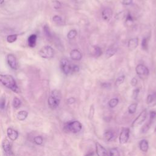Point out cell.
<instances>
[{"mask_svg": "<svg viewBox=\"0 0 156 156\" xmlns=\"http://www.w3.org/2000/svg\"><path fill=\"white\" fill-rule=\"evenodd\" d=\"M129 133H130V129L129 128L124 127L122 129L119 137V141L121 144L123 145L127 143L129 138Z\"/></svg>", "mask_w": 156, "mask_h": 156, "instance_id": "52a82bcc", "label": "cell"}, {"mask_svg": "<svg viewBox=\"0 0 156 156\" xmlns=\"http://www.w3.org/2000/svg\"><path fill=\"white\" fill-rule=\"evenodd\" d=\"M78 32L76 29H71V31H69V32L67 34V38L70 40H72V39H75L76 37Z\"/></svg>", "mask_w": 156, "mask_h": 156, "instance_id": "603a6c76", "label": "cell"}, {"mask_svg": "<svg viewBox=\"0 0 156 156\" xmlns=\"http://www.w3.org/2000/svg\"><path fill=\"white\" fill-rule=\"evenodd\" d=\"M156 117V112L155 111H151L149 112V120L153 121L154 119Z\"/></svg>", "mask_w": 156, "mask_h": 156, "instance_id": "60d3db41", "label": "cell"}, {"mask_svg": "<svg viewBox=\"0 0 156 156\" xmlns=\"http://www.w3.org/2000/svg\"><path fill=\"white\" fill-rule=\"evenodd\" d=\"M110 156H120L119 151L117 148H112L110 150Z\"/></svg>", "mask_w": 156, "mask_h": 156, "instance_id": "f546056e", "label": "cell"}, {"mask_svg": "<svg viewBox=\"0 0 156 156\" xmlns=\"http://www.w3.org/2000/svg\"><path fill=\"white\" fill-rule=\"evenodd\" d=\"M155 97L154 96V94H149L148 96L147 99H146V102L147 104H151L154 101V100H155Z\"/></svg>", "mask_w": 156, "mask_h": 156, "instance_id": "e575fe53", "label": "cell"}, {"mask_svg": "<svg viewBox=\"0 0 156 156\" xmlns=\"http://www.w3.org/2000/svg\"><path fill=\"white\" fill-rule=\"evenodd\" d=\"M2 147L5 153L8 155H10L12 154V148L10 141L7 139L3 140L2 143Z\"/></svg>", "mask_w": 156, "mask_h": 156, "instance_id": "4fadbf2b", "label": "cell"}, {"mask_svg": "<svg viewBox=\"0 0 156 156\" xmlns=\"http://www.w3.org/2000/svg\"><path fill=\"white\" fill-rule=\"evenodd\" d=\"M154 132H155V133L156 134V127H155V130H154Z\"/></svg>", "mask_w": 156, "mask_h": 156, "instance_id": "c3c4849f", "label": "cell"}, {"mask_svg": "<svg viewBox=\"0 0 156 156\" xmlns=\"http://www.w3.org/2000/svg\"><path fill=\"white\" fill-rule=\"evenodd\" d=\"M148 41H149V37H145L142 40L141 46L143 50L148 51Z\"/></svg>", "mask_w": 156, "mask_h": 156, "instance_id": "44dd1931", "label": "cell"}, {"mask_svg": "<svg viewBox=\"0 0 156 156\" xmlns=\"http://www.w3.org/2000/svg\"><path fill=\"white\" fill-rule=\"evenodd\" d=\"M4 3V0H0V5L3 4Z\"/></svg>", "mask_w": 156, "mask_h": 156, "instance_id": "7dc6e473", "label": "cell"}, {"mask_svg": "<svg viewBox=\"0 0 156 156\" xmlns=\"http://www.w3.org/2000/svg\"><path fill=\"white\" fill-rule=\"evenodd\" d=\"M7 136L10 138V139L12 141H15L17 139L18 137V133L17 130H14L13 129L9 128L7 129Z\"/></svg>", "mask_w": 156, "mask_h": 156, "instance_id": "9a60e30c", "label": "cell"}, {"mask_svg": "<svg viewBox=\"0 0 156 156\" xmlns=\"http://www.w3.org/2000/svg\"><path fill=\"white\" fill-rule=\"evenodd\" d=\"M133 21H134V18L131 15V14L130 13L127 14L126 15V23H128V22L132 23Z\"/></svg>", "mask_w": 156, "mask_h": 156, "instance_id": "f35d334b", "label": "cell"}, {"mask_svg": "<svg viewBox=\"0 0 156 156\" xmlns=\"http://www.w3.org/2000/svg\"><path fill=\"white\" fill-rule=\"evenodd\" d=\"M82 125L79 121H69L65 125L64 129L66 131H68L73 132L74 134L78 133L81 130Z\"/></svg>", "mask_w": 156, "mask_h": 156, "instance_id": "3957f363", "label": "cell"}, {"mask_svg": "<svg viewBox=\"0 0 156 156\" xmlns=\"http://www.w3.org/2000/svg\"><path fill=\"white\" fill-rule=\"evenodd\" d=\"M34 141L37 145H42V143H43V138L41 136H37L34 138Z\"/></svg>", "mask_w": 156, "mask_h": 156, "instance_id": "1f68e13d", "label": "cell"}, {"mask_svg": "<svg viewBox=\"0 0 156 156\" xmlns=\"http://www.w3.org/2000/svg\"><path fill=\"white\" fill-rule=\"evenodd\" d=\"M61 100V94L58 90H54L51 92V96L49 97L48 105L51 109H55L59 106Z\"/></svg>", "mask_w": 156, "mask_h": 156, "instance_id": "7a4b0ae2", "label": "cell"}, {"mask_svg": "<svg viewBox=\"0 0 156 156\" xmlns=\"http://www.w3.org/2000/svg\"><path fill=\"white\" fill-rule=\"evenodd\" d=\"M137 108V103H133L131 104L128 107V112L130 114H133L136 112Z\"/></svg>", "mask_w": 156, "mask_h": 156, "instance_id": "484cf974", "label": "cell"}, {"mask_svg": "<svg viewBox=\"0 0 156 156\" xmlns=\"http://www.w3.org/2000/svg\"><path fill=\"white\" fill-rule=\"evenodd\" d=\"M94 55L97 57H100L102 54V51L101 48H100L99 46H94Z\"/></svg>", "mask_w": 156, "mask_h": 156, "instance_id": "4dcf8cb0", "label": "cell"}, {"mask_svg": "<svg viewBox=\"0 0 156 156\" xmlns=\"http://www.w3.org/2000/svg\"><path fill=\"white\" fill-rule=\"evenodd\" d=\"M113 16V11L110 8L107 7L105 8L102 12V17L104 20L106 21H109L111 20Z\"/></svg>", "mask_w": 156, "mask_h": 156, "instance_id": "30bf717a", "label": "cell"}, {"mask_svg": "<svg viewBox=\"0 0 156 156\" xmlns=\"http://www.w3.org/2000/svg\"><path fill=\"white\" fill-rule=\"evenodd\" d=\"M139 147L140 150L143 152H147L149 149V143L148 141L145 139H143L140 141L139 143Z\"/></svg>", "mask_w": 156, "mask_h": 156, "instance_id": "e0dca14e", "label": "cell"}, {"mask_svg": "<svg viewBox=\"0 0 156 156\" xmlns=\"http://www.w3.org/2000/svg\"><path fill=\"white\" fill-rule=\"evenodd\" d=\"M118 102H119L118 99L112 98L110 100L109 102V106L110 108H114L118 105Z\"/></svg>", "mask_w": 156, "mask_h": 156, "instance_id": "cb8c5ba5", "label": "cell"}, {"mask_svg": "<svg viewBox=\"0 0 156 156\" xmlns=\"http://www.w3.org/2000/svg\"><path fill=\"white\" fill-rule=\"evenodd\" d=\"M79 71V67L78 65H75L72 66V71L73 72H78Z\"/></svg>", "mask_w": 156, "mask_h": 156, "instance_id": "bcb514c9", "label": "cell"}, {"mask_svg": "<svg viewBox=\"0 0 156 156\" xmlns=\"http://www.w3.org/2000/svg\"><path fill=\"white\" fill-rule=\"evenodd\" d=\"M136 73L140 77L148 76L149 74V70L146 66L143 64H138L135 68Z\"/></svg>", "mask_w": 156, "mask_h": 156, "instance_id": "ba28073f", "label": "cell"}, {"mask_svg": "<svg viewBox=\"0 0 156 156\" xmlns=\"http://www.w3.org/2000/svg\"><path fill=\"white\" fill-rule=\"evenodd\" d=\"M104 135V138H105V140H106L107 141H110V140L112 139L113 137V132L110 130H105Z\"/></svg>", "mask_w": 156, "mask_h": 156, "instance_id": "7402d4cb", "label": "cell"}, {"mask_svg": "<svg viewBox=\"0 0 156 156\" xmlns=\"http://www.w3.org/2000/svg\"><path fill=\"white\" fill-rule=\"evenodd\" d=\"M7 61L11 68L14 69V70H17V67H18V64H17L16 57L14 54H9L7 55Z\"/></svg>", "mask_w": 156, "mask_h": 156, "instance_id": "9c48e42d", "label": "cell"}, {"mask_svg": "<svg viewBox=\"0 0 156 156\" xmlns=\"http://www.w3.org/2000/svg\"><path fill=\"white\" fill-rule=\"evenodd\" d=\"M6 105V100L4 98L0 99V109H4Z\"/></svg>", "mask_w": 156, "mask_h": 156, "instance_id": "74e56055", "label": "cell"}, {"mask_svg": "<svg viewBox=\"0 0 156 156\" xmlns=\"http://www.w3.org/2000/svg\"><path fill=\"white\" fill-rule=\"evenodd\" d=\"M43 31H44V33H45V35H46L49 39H53V35H52L51 32V31H50V28H49L48 26L45 25V26H44Z\"/></svg>", "mask_w": 156, "mask_h": 156, "instance_id": "d4e9b609", "label": "cell"}, {"mask_svg": "<svg viewBox=\"0 0 156 156\" xmlns=\"http://www.w3.org/2000/svg\"><path fill=\"white\" fill-rule=\"evenodd\" d=\"M132 2H133V0H123L122 3L125 6H129L131 4Z\"/></svg>", "mask_w": 156, "mask_h": 156, "instance_id": "7bdbcfd3", "label": "cell"}, {"mask_svg": "<svg viewBox=\"0 0 156 156\" xmlns=\"http://www.w3.org/2000/svg\"><path fill=\"white\" fill-rule=\"evenodd\" d=\"M138 83V80L136 78H133L131 79V81H130V84L132 85V86L135 87L137 86Z\"/></svg>", "mask_w": 156, "mask_h": 156, "instance_id": "b9f144b4", "label": "cell"}, {"mask_svg": "<svg viewBox=\"0 0 156 156\" xmlns=\"http://www.w3.org/2000/svg\"><path fill=\"white\" fill-rule=\"evenodd\" d=\"M116 52H117V48H116V47H110V48H109L107 50L106 52H105V57H106L107 59L112 57L113 56L116 54Z\"/></svg>", "mask_w": 156, "mask_h": 156, "instance_id": "2e32d148", "label": "cell"}, {"mask_svg": "<svg viewBox=\"0 0 156 156\" xmlns=\"http://www.w3.org/2000/svg\"><path fill=\"white\" fill-rule=\"evenodd\" d=\"M125 76L124 75H121L120 76H119L118 78L116 79L115 82V85L116 86H120L121 84H122L124 82V80H125Z\"/></svg>", "mask_w": 156, "mask_h": 156, "instance_id": "4316f807", "label": "cell"}, {"mask_svg": "<svg viewBox=\"0 0 156 156\" xmlns=\"http://www.w3.org/2000/svg\"><path fill=\"white\" fill-rule=\"evenodd\" d=\"M28 115V112L25 110H22V111L19 112L17 114V118L20 121H24L25 119L27 118Z\"/></svg>", "mask_w": 156, "mask_h": 156, "instance_id": "d6986e66", "label": "cell"}, {"mask_svg": "<svg viewBox=\"0 0 156 156\" xmlns=\"http://www.w3.org/2000/svg\"><path fill=\"white\" fill-rule=\"evenodd\" d=\"M0 82L14 92L18 93L19 92L16 81L12 76L0 75Z\"/></svg>", "mask_w": 156, "mask_h": 156, "instance_id": "6da1fadb", "label": "cell"}, {"mask_svg": "<svg viewBox=\"0 0 156 156\" xmlns=\"http://www.w3.org/2000/svg\"><path fill=\"white\" fill-rule=\"evenodd\" d=\"M61 68L65 75H69L72 71V66L69 61L66 58H63L61 61Z\"/></svg>", "mask_w": 156, "mask_h": 156, "instance_id": "5b68a950", "label": "cell"}, {"mask_svg": "<svg viewBox=\"0 0 156 156\" xmlns=\"http://www.w3.org/2000/svg\"><path fill=\"white\" fill-rule=\"evenodd\" d=\"M96 152L98 156H110L106 149L98 142L96 143Z\"/></svg>", "mask_w": 156, "mask_h": 156, "instance_id": "8fae6325", "label": "cell"}, {"mask_svg": "<svg viewBox=\"0 0 156 156\" xmlns=\"http://www.w3.org/2000/svg\"><path fill=\"white\" fill-rule=\"evenodd\" d=\"M53 6H54V8L55 9H61V7H62V4H61V2H59V1H54L53 2Z\"/></svg>", "mask_w": 156, "mask_h": 156, "instance_id": "8d00e7d4", "label": "cell"}, {"mask_svg": "<svg viewBox=\"0 0 156 156\" xmlns=\"http://www.w3.org/2000/svg\"><path fill=\"white\" fill-rule=\"evenodd\" d=\"M126 16H125V14H124V12L123 11H122V12H119V13L116 14V16L115 17V18L118 20H123V19H124V18H126Z\"/></svg>", "mask_w": 156, "mask_h": 156, "instance_id": "d6a6232c", "label": "cell"}, {"mask_svg": "<svg viewBox=\"0 0 156 156\" xmlns=\"http://www.w3.org/2000/svg\"><path fill=\"white\" fill-rule=\"evenodd\" d=\"M39 55L45 59H51L54 55V51L50 46H45L39 51Z\"/></svg>", "mask_w": 156, "mask_h": 156, "instance_id": "277c9868", "label": "cell"}, {"mask_svg": "<svg viewBox=\"0 0 156 156\" xmlns=\"http://www.w3.org/2000/svg\"><path fill=\"white\" fill-rule=\"evenodd\" d=\"M139 93H140V89H138V88L134 90L133 93H132V98L134 99V100H136V99L138 98Z\"/></svg>", "mask_w": 156, "mask_h": 156, "instance_id": "d590c367", "label": "cell"}, {"mask_svg": "<svg viewBox=\"0 0 156 156\" xmlns=\"http://www.w3.org/2000/svg\"><path fill=\"white\" fill-rule=\"evenodd\" d=\"M94 109L93 105H92L90 107V113H89V119H92L93 118V116L94 115Z\"/></svg>", "mask_w": 156, "mask_h": 156, "instance_id": "ab89813d", "label": "cell"}, {"mask_svg": "<svg viewBox=\"0 0 156 156\" xmlns=\"http://www.w3.org/2000/svg\"><path fill=\"white\" fill-rule=\"evenodd\" d=\"M152 123V121L149 120V121H148V122L146 123L145 124V125L143 126L142 127H141V133H143V134L146 133V132H148V130L150 129V127Z\"/></svg>", "mask_w": 156, "mask_h": 156, "instance_id": "ffe728a7", "label": "cell"}, {"mask_svg": "<svg viewBox=\"0 0 156 156\" xmlns=\"http://www.w3.org/2000/svg\"><path fill=\"white\" fill-rule=\"evenodd\" d=\"M101 86H102V87L107 89V88H109L111 87V83L109 82H104L101 84Z\"/></svg>", "mask_w": 156, "mask_h": 156, "instance_id": "f6af8a7d", "label": "cell"}, {"mask_svg": "<svg viewBox=\"0 0 156 156\" xmlns=\"http://www.w3.org/2000/svg\"><path fill=\"white\" fill-rule=\"evenodd\" d=\"M76 102V99L75 98H68L67 100V102L68 104H74Z\"/></svg>", "mask_w": 156, "mask_h": 156, "instance_id": "ee69618b", "label": "cell"}, {"mask_svg": "<svg viewBox=\"0 0 156 156\" xmlns=\"http://www.w3.org/2000/svg\"><path fill=\"white\" fill-rule=\"evenodd\" d=\"M53 21H54L56 23H62L63 22L62 18H61V17L59 16V15H54L53 18Z\"/></svg>", "mask_w": 156, "mask_h": 156, "instance_id": "836d02e7", "label": "cell"}, {"mask_svg": "<svg viewBox=\"0 0 156 156\" xmlns=\"http://www.w3.org/2000/svg\"><path fill=\"white\" fill-rule=\"evenodd\" d=\"M70 57L72 60L76 61H81L82 58V53L78 50H73L70 53Z\"/></svg>", "mask_w": 156, "mask_h": 156, "instance_id": "5bb4252c", "label": "cell"}, {"mask_svg": "<svg viewBox=\"0 0 156 156\" xmlns=\"http://www.w3.org/2000/svg\"><path fill=\"white\" fill-rule=\"evenodd\" d=\"M146 117H147V112H146V110L145 109L143 110V111L140 113L139 115L132 122V127H134L138 126L139 125H141V124L146 120Z\"/></svg>", "mask_w": 156, "mask_h": 156, "instance_id": "8992f818", "label": "cell"}, {"mask_svg": "<svg viewBox=\"0 0 156 156\" xmlns=\"http://www.w3.org/2000/svg\"><path fill=\"white\" fill-rule=\"evenodd\" d=\"M138 42H139V40L137 37L130 39L129 40L128 44H127V47H128V50L129 51H132L137 48L138 46Z\"/></svg>", "mask_w": 156, "mask_h": 156, "instance_id": "7c38bea8", "label": "cell"}, {"mask_svg": "<svg viewBox=\"0 0 156 156\" xmlns=\"http://www.w3.org/2000/svg\"><path fill=\"white\" fill-rule=\"evenodd\" d=\"M37 36L35 34H32L28 37V45L30 47L33 48V47H35L36 45V42H37Z\"/></svg>", "mask_w": 156, "mask_h": 156, "instance_id": "ac0fdd59", "label": "cell"}, {"mask_svg": "<svg viewBox=\"0 0 156 156\" xmlns=\"http://www.w3.org/2000/svg\"><path fill=\"white\" fill-rule=\"evenodd\" d=\"M21 101L20 100V99H18V98L15 97L14 98V100H13V106L14 108L15 109H18L19 107L21 105Z\"/></svg>", "mask_w": 156, "mask_h": 156, "instance_id": "f1b7e54d", "label": "cell"}, {"mask_svg": "<svg viewBox=\"0 0 156 156\" xmlns=\"http://www.w3.org/2000/svg\"><path fill=\"white\" fill-rule=\"evenodd\" d=\"M18 35L17 34H12V35H9L7 37V41L9 43H14L17 40Z\"/></svg>", "mask_w": 156, "mask_h": 156, "instance_id": "83f0119b", "label": "cell"}]
</instances>
